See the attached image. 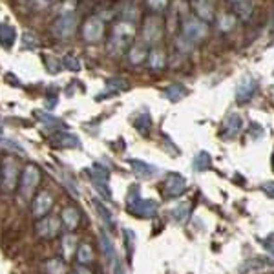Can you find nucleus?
<instances>
[{"label": "nucleus", "instance_id": "nucleus-1", "mask_svg": "<svg viewBox=\"0 0 274 274\" xmlns=\"http://www.w3.org/2000/svg\"><path fill=\"white\" fill-rule=\"evenodd\" d=\"M134 37H135L134 24L128 22V20H121L114 28V33H112V38H110V51H122L124 48L130 46Z\"/></svg>", "mask_w": 274, "mask_h": 274}, {"label": "nucleus", "instance_id": "nucleus-2", "mask_svg": "<svg viewBox=\"0 0 274 274\" xmlns=\"http://www.w3.org/2000/svg\"><path fill=\"white\" fill-rule=\"evenodd\" d=\"M128 211L132 212L134 216L152 217V216H155V212H157V203L152 201V199H141L139 188L134 186V188L130 190V196H128Z\"/></svg>", "mask_w": 274, "mask_h": 274}, {"label": "nucleus", "instance_id": "nucleus-3", "mask_svg": "<svg viewBox=\"0 0 274 274\" xmlns=\"http://www.w3.org/2000/svg\"><path fill=\"white\" fill-rule=\"evenodd\" d=\"M38 183H40V170L35 165H28L24 168L22 176H20L19 194L24 199H31L33 192L37 190Z\"/></svg>", "mask_w": 274, "mask_h": 274}, {"label": "nucleus", "instance_id": "nucleus-4", "mask_svg": "<svg viewBox=\"0 0 274 274\" xmlns=\"http://www.w3.org/2000/svg\"><path fill=\"white\" fill-rule=\"evenodd\" d=\"M207 24L203 20L199 19H186L183 22V33H181V40L186 42V44H196L199 40H203L205 35H207Z\"/></svg>", "mask_w": 274, "mask_h": 274}, {"label": "nucleus", "instance_id": "nucleus-5", "mask_svg": "<svg viewBox=\"0 0 274 274\" xmlns=\"http://www.w3.org/2000/svg\"><path fill=\"white\" fill-rule=\"evenodd\" d=\"M17 179H19V165L13 157L2 159V186L6 192H11L17 188Z\"/></svg>", "mask_w": 274, "mask_h": 274}, {"label": "nucleus", "instance_id": "nucleus-6", "mask_svg": "<svg viewBox=\"0 0 274 274\" xmlns=\"http://www.w3.org/2000/svg\"><path fill=\"white\" fill-rule=\"evenodd\" d=\"M35 230H37L38 238H42V240H53L61 232V219L55 216L40 217L37 221V225H35Z\"/></svg>", "mask_w": 274, "mask_h": 274}, {"label": "nucleus", "instance_id": "nucleus-7", "mask_svg": "<svg viewBox=\"0 0 274 274\" xmlns=\"http://www.w3.org/2000/svg\"><path fill=\"white\" fill-rule=\"evenodd\" d=\"M53 35L59 38H68L73 35L75 31V17L71 15V13H62L57 20H55V24H53Z\"/></svg>", "mask_w": 274, "mask_h": 274}, {"label": "nucleus", "instance_id": "nucleus-8", "mask_svg": "<svg viewBox=\"0 0 274 274\" xmlns=\"http://www.w3.org/2000/svg\"><path fill=\"white\" fill-rule=\"evenodd\" d=\"M51 207H53V196H51L50 192H38L37 196L33 198V203H31V214L33 217H40L48 216V212L51 211Z\"/></svg>", "mask_w": 274, "mask_h": 274}, {"label": "nucleus", "instance_id": "nucleus-9", "mask_svg": "<svg viewBox=\"0 0 274 274\" xmlns=\"http://www.w3.org/2000/svg\"><path fill=\"white\" fill-rule=\"evenodd\" d=\"M104 33V24L99 17H90L83 26V38L86 42H99Z\"/></svg>", "mask_w": 274, "mask_h": 274}, {"label": "nucleus", "instance_id": "nucleus-10", "mask_svg": "<svg viewBox=\"0 0 274 274\" xmlns=\"http://www.w3.org/2000/svg\"><path fill=\"white\" fill-rule=\"evenodd\" d=\"M165 196L168 198H179L183 192L186 190V179L181 174H168L165 179Z\"/></svg>", "mask_w": 274, "mask_h": 274}, {"label": "nucleus", "instance_id": "nucleus-11", "mask_svg": "<svg viewBox=\"0 0 274 274\" xmlns=\"http://www.w3.org/2000/svg\"><path fill=\"white\" fill-rule=\"evenodd\" d=\"M256 93V81L254 77L245 75L242 77V81L238 83L236 88V101L238 102H249Z\"/></svg>", "mask_w": 274, "mask_h": 274}, {"label": "nucleus", "instance_id": "nucleus-12", "mask_svg": "<svg viewBox=\"0 0 274 274\" xmlns=\"http://www.w3.org/2000/svg\"><path fill=\"white\" fill-rule=\"evenodd\" d=\"M161 35H163V24H161V20L157 19V17L147 19L145 28H143V38H145V42L153 44V42L159 40Z\"/></svg>", "mask_w": 274, "mask_h": 274}, {"label": "nucleus", "instance_id": "nucleus-13", "mask_svg": "<svg viewBox=\"0 0 274 274\" xmlns=\"http://www.w3.org/2000/svg\"><path fill=\"white\" fill-rule=\"evenodd\" d=\"M243 128V117L236 112H232L225 117L223 121V137L227 139H232V137H236L240 132H242Z\"/></svg>", "mask_w": 274, "mask_h": 274}, {"label": "nucleus", "instance_id": "nucleus-14", "mask_svg": "<svg viewBox=\"0 0 274 274\" xmlns=\"http://www.w3.org/2000/svg\"><path fill=\"white\" fill-rule=\"evenodd\" d=\"M61 221H62L64 229L68 232H73V230L79 227V221H81V214L77 211L75 207H66L62 212H61Z\"/></svg>", "mask_w": 274, "mask_h": 274}, {"label": "nucleus", "instance_id": "nucleus-15", "mask_svg": "<svg viewBox=\"0 0 274 274\" xmlns=\"http://www.w3.org/2000/svg\"><path fill=\"white\" fill-rule=\"evenodd\" d=\"M77 249H79V245H77V238L73 236V234H66V236L61 240V254H62V258L66 262L75 256Z\"/></svg>", "mask_w": 274, "mask_h": 274}, {"label": "nucleus", "instance_id": "nucleus-16", "mask_svg": "<svg viewBox=\"0 0 274 274\" xmlns=\"http://www.w3.org/2000/svg\"><path fill=\"white\" fill-rule=\"evenodd\" d=\"M130 165H132V168H134V172L139 176V178H152V176H155L157 174V168L152 165H148V163H145V161H139V159H130Z\"/></svg>", "mask_w": 274, "mask_h": 274}, {"label": "nucleus", "instance_id": "nucleus-17", "mask_svg": "<svg viewBox=\"0 0 274 274\" xmlns=\"http://www.w3.org/2000/svg\"><path fill=\"white\" fill-rule=\"evenodd\" d=\"M163 95H165L168 101L178 102V101H181L183 97L188 95V88H186V86H183V84H170V86H166V88H165Z\"/></svg>", "mask_w": 274, "mask_h": 274}, {"label": "nucleus", "instance_id": "nucleus-18", "mask_svg": "<svg viewBox=\"0 0 274 274\" xmlns=\"http://www.w3.org/2000/svg\"><path fill=\"white\" fill-rule=\"evenodd\" d=\"M51 143L55 147H62V148H77L81 147V141L77 139L73 134H57L51 137Z\"/></svg>", "mask_w": 274, "mask_h": 274}, {"label": "nucleus", "instance_id": "nucleus-19", "mask_svg": "<svg viewBox=\"0 0 274 274\" xmlns=\"http://www.w3.org/2000/svg\"><path fill=\"white\" fill-rule=\"evenodd\" d=\"M75 260L81 265H90V263L93 262V249H91L90 243H81L79 245V249L75 252Z\"/></svg>", "mask_w": 274, "mask_h": 274}, {"label": "nucleus", "instance_id": "nucleus-20", "mask_svg": "<svg viewBox=\"0 0 274 274\" xmlns=\"http://www.w3.org/2000/svg\"><path fill=\"white\" fill-rule=\"evenodd\" d=\"M46 274H68V265H66V260H61V258H51L48 260L44 265Z\"/></svg>", "mask_w": 274, "mask_h": 274}, {"label": "nucleus", "instance_id": "nucleus-21", "mask_svg": "<svg viewBox=\"0 0 274 274\" xmlns=\"http://www.w3.org/2000/svg\"><path fill=\"white\" fill-rule=\"evenodd\" d=\"M196 15L201 20H212L214 7H212L211 0H196Z\"/></svg>", "mask_w": 274, "mask_h": 274}, {"label": "nucleus", "instance_id": "nucleus-22", "mask_svg": "<svg viewBox=\"0 0 274 274\" xmlns=\"http://www.w3.org/2000/svg\"><path fill=\"white\" fill-rule=\"evenodd\" d=\"M170 214H172V217L178 221V223H185L186 219L190 217V203H188V201L179 203L178 207H174Z\"/></svg>", "mask_w": 274, "mask_h": 274}, {"label": "nucleus", "instance_id": "nucleus-23", "mask_svg": "<svg viewBox=\"0 0 274 274\" xmlns=\"http://www.w3.org/2000/svg\"><path fill=\"white\" fill-rule=\"evenodd\" d=\"M135 128H137L143 135L150 134V130H152V117H150V114H148L147 110L137 115V119H135Z\"/></svg>", "mask_w": 274, "mask_h": 274}, {"label": "nucleus", "instance_id": "nucleus-24", "mask_svg": "<svg viewBox=\"0 0 274 274\" xmlns=\"http://www.w3.org/2000/svg\"><path fill=\"white\" fill-rule=\"evenodd\" d=\"M212 165V157L209 152H205V150H201V152L194 157V170L196 172H205L207 168H211Z\"/></svg>", "mask_w": 274, "mask_h": 274}, {"label": "nucleus", "instance_id": "nucleus-25", "mask_svg": "<svg viewBox=\"0 0 274 274\" xmlns=\"http://www.w3.org/2000/svg\"><path fill=\"white\" fill-rule=\"evenodd\" d=\"M15 37H17V33H15V30H13L9 24H0V42L4 46H9L15 42Z\"/></svg>", "mask_w": 274, "mask_h": 274}, {"label": "nucleus", "instance_id": "nucleus-26", "mask_svg": "<svg viewBox=\"0 0 274 274\" xmlns=\"http://www.w3.org/2000/svg\"><path fill=\"white\" fill-rule=\"evenodd\" d=\"M128 57H130V62L132 64H141L145 59L148 57V51H147V48L143 44H137V46H134L132 50H130V53H128Z\"/></svg>", "mask_w": 274, "mask_h": 274}, {"label": "nucleus", "instance_id": "nucleus-27", "mask_svg": "<svg viewBox=\"0 0 274 274\" xmlns=\"http://www.w3.org/2000/svg\"><path fill=\"white\" fill-rule=\"evenodd\" d=\"M166 62V57L165 53L161 50H152L150 51V55H148V64H150V68H153V70H159V68H163Z\"/></svg>", "mask_w": 274, "mask_h": 274}, {"label": "nucleus", "instance_id": "nucleus-28", "mask_svg": "<svg viewBox=\"0 0 274 274\" xmlns=\"http://www.w3.org/2000/svg\"><path fill=\"white\" fill-rule=\"evenodd\" d=\"M99 240H101V247H102V252H104V256H106V260H110V262H115V249H114V243H112V240H110L104 232H101V236H99Z\"/></svg>", "mask_w": 274, "mask_h": 274}, {"label": "nucleus", "instance_id": "nucleus-29", "mask_svg": "<svg viewBox=\"0 0 274 274\" xmlns=\"http://www.w3.org/2000/svg\"><path fill=\"white\" fill-rule=\"evenodd\" d=\"M252 9H254V6L250 4L249 0H240V2L236 4V13L240 15V19H243V20L249 19Z\"/></svg>", "mask_w": 274, "mask_h": 274}, {"label": "nucleus", "instance_id": "nucleus-30", "mask_svg": "<svg viewBox=\"0 0 274 274\" xmlns=\"http://www.w3.org/2000/svg\"><path fill=\"white\" fill-rule=\"evenodd\" d=\"M124 245H126V256L128 260H132L135 247V234L130 229H124Z\"/></svg>", "mask_w": 274, "mask_h": 274}, {"label": "nucleus", "instance_id": "nucleus-31", "mask_svg": "<svg viewBox=\"0 0 274 274\" xmlns=\"http://www.w3.org/2000/svg\"><path fill=\"white\" fill-rule=\"evenodd\" d=\"M95 207H97V211H99V214H101V217L104 219V223L110 225V227H114V217H112V212H110L102 203H99V201H95Z\"/></svg>", "mask_w": 274, "mask_h": 274}, {"label": "nucleus", "instance_id": "nucleus-32", "mask_svg": "<svg viewBox=\"0 0 274 274\" xmlns=\"http://www.w3.org/2000/svg\"><path fill=\"white\" fill-rule=\"evenodd\" d=\"M234 24H236V19L232 15H223L221 20H219V30L221 31H230L234 28Z\"/></svg>", "mask_w": 274, "mask_h": 274}, {"label": "nucleus", "instance_id": "nucleus-33", "mask_svg": "<svg viewBox=\"0 0 274 274\" xmlns=\"http://www.w3.org/2000/svg\"><path fill=\"white\" fill-rule=\"evenodd\" d=\"M62 66L64 68H68V70H73V71L81 70V62H79V59L71 57V55H66V57L62 59Z\"/></svg>", "mask_w": 274, "mask_h": 274}, {"label": "nucleus", "instance_id": "nucleus-34", "mask_svg": "<svg viewBox=\"0 0 274 274\" xmlns=\"http://www.w3.org/2000/svg\"><path fill=\"white\" fill-rule=\"evenodd\" d=\"M106 86H108V88H112L114 91H122V90L128 88V83H126V81H122V79H110Z\"/></svg>", "mask_w": 274, "mask_h": 274}, {"label": "nucleus", "instance_id": "nucleus-35", "mask_svg": "<svg viewBox=\"0 0 274 274\" xmlns=\"http://www.w3.org/2000/svg\"><path fill=\"white\" fill-rule=\"evenodd\" d=\"M148 6L152 7V9H155V11H161V9H165L166 6H168V0H147Z\"/></svg>", "mask_w": 274, "mask_h": 274}, {"label": "nucleus", "instance_id": "nucleus-36", "mask_svg": "<svg viewBox=\"0 0 274 274\" xmlns=\"http://www.w3.org/2000/svg\"><path fill=\"white\" fill-rule=\"evenodd\" d=\"M263 247H265V250H267L269 254L274 256V232L273 234H269V236L263 240Z\"/></svg>", "mask_w": 274, "mask_h": 274}, {"label": "nucleus", "instance_id": "nucleus-37", "mask_svg": "<svg viewBox=\"0 0 274 274\" xmlns=\"http://www.w3.org/2000/svg\"><path fill=\"white\" fill-rule=\"evenodd\" d=\"M262 190L267 194L269 198H274V181H267V183H263Z\"/></svg>", "mask_w": 274, "mask_h": 274}, {"label": "nucleus", "instance_id": "nucleus-38", "mask_svg": "<svg viewBox=\"0 0 274 274\" xmlns=\"http://www.w3.org/2000/svg\"><path fill=\"white\" fill-rule=\"evenodd\" d=\"M30 42H31V46H37L38 44V40H37V37H35V35H33V33H24V46L26 48H28V44H30Z\"/></svg>", "mask_w": 274, "mask_h": 274}, {"label": "nucleus", "instance_id": "nucleus-39", "mask_svg": "<svg viewBox=\"0 0 274 274\" xmlns=\"http://www.w3.org/2000/svg\"><path fill=\"white\" fill-rule=\"evenodd\" d=\"M51 2L53 0H33V6L37 7V9H44V7L51 6Z\"/></svg>", "mask_w": 274, "mask_h": 274}, {"label": "nucleus", "instance_id": "nucleus-40", "mask_svg": "<svg viewBox=\"0 0 274 274\" xmlns=\"http://www.w3.org/2000/svg\"><path fill=\"white\" fill-rule=\"evenodd\" d=\"M73 274H93V273L88 269V265H81V263H79L75 267V271H73Z\"/></svg>", "mask_w": 274, "mask_h": 274}, {"label": "nucleus", "instance_id": "nucleus-41", "mask_svg": "<svg viewBox=\"0 0 274 274\" xmlns=\"http://www.w3.org/2000/svg\"><path fill=\"white\" fill-rule=\"evenodd\" d=\"M114 274H124V269H122L121 262H117V260L114 262Z\"/></svg>", "mask_w": 274, "mask_h": 274}, {"label": "nucleus", "instance_id": "nucleus-42", "mask_svg": "<svg viewBox=\"0 0 274 274\" xmlns=\"http://www.w3.org/2000/svg\"><path fill=\"white\" fill-rule=\"evenodd\" d=\"M273 170H274V157H273Z\"/></svg>", "mask_w": 274, "mask_h": 274}, {"label": "nucleus", "instance_id": "nucleus-43", "mask_svg": "<svg viewBox=\"0 0 274 274\" xmlns=\"http://www.w3.org/2000/svg\"><path fill=\"white\" fill-rule=\"evenodd\" d=\"M234 2H240V0H234Z\"/></svg>", "mask_w": 274, "mask_h": 274}]
</instances>
